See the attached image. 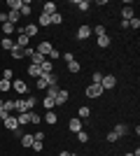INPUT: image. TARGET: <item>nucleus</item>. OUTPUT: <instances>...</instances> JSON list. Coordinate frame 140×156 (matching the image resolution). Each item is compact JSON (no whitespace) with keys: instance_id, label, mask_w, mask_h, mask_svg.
<instances>
[{"instance_id":"obj_1","label":"nucleus","mask_w":140,"mask_h":156,"mask_svg":"<svg viewBox=\"0 0 140 156\" xmlns=\"http://www.w3.org/2000/svg\"><path fill=\"white\" fill-rule=\"evenodd\" d=\"M35 105H38V98L35 96H19V100H14V112H31V110H35Z\"/></svg>"},{"instance_id":"obj_2","label":"nucleus","mask_w":140,"mask_h":156,"mask_svg":"<svg viewBox=\"0 0 140 156\" xmlns=\"http://www.w3.org/2000/svg\"><path fill=\"white\" fill-rule=\"evenodd\" d=\"M52 84H59V75L56 72H52V75H47V72H42L40 77H38V82H35V86L40 89V91H47Z\"/></svg>"},{"instance_id":"obj_3","label":"nucleus","mask_w":140,"mask_h":156,"mask_svg":"<svg viewBox=\"0 0 140 156\" xmlns=\"http://www.w3.org/2000/svg\"><path fill=\"white\" fill-rule=\"evenodd\" d=\"M2 124H5L7 130H12V133L21 135V133H19V121H16V114H7V117L2 119Z\"/></svg>"},{"instance_id":"obj_4","label":"nucleus","mask_w":140,"mask_h":156,"mask_svg":"<svg viewBox=\"0 0 140 156\" xmlns=\"http://www.w3.org/2000/svg\"><path fill=\"white\" fill-rule=\"evenodd\" d=\"M84 93H87V98L96 100V98H100V96H103V86H100V84H89L87 89H84Z\"/></svg>"},{"instance_id":"obj_5","label":"nucleus","mask_w":140,"mask_h":156,"mask_svg":"<svg viewBox=\"0 0 140 156\" xmlns=\"http://www.w3.org/2000/svg\"><path fill=\"white\" fill-rule=\"evenodd\" d=\"M100 86H103V91H110V89H114V86H117V77H114V75H103V79H100Z\"/></svg>"},{"instance_id":"obj_6","label":"nucleus","mask_w":140,"mask_h":156,"mask_svg":"<svg viewBox=\"0 0 140 156\" xmlns=\"http://www.w3.org/2000/svg\"><path fill=\"white\" fill-rule=\"evenodd\" d=\"M12 89L19 93V96H28V84L23 79H12Z\"/></svg>"},{"instance_id":"obj_7","label":"nucleus","mask_w":140,"mask_h":156,"mask_svg":"<svg viewBox=\"0 0 140 156\" xmlns=\"http://www.w3.org/2000/svg\"><path fill=\"white\" fill-rule=\"evenodd\" d=\"M52 49H54V44H52V42H40V44L35 47V51L40 54V56H45V58L49 56V54H52Z\"/></svg>"},{"instance_id":"obj_8","label":"nucleus","mask_w":140,"mask_h":156,"mask_svg":"<svg viewBox=\"0 0 140 156\" xmlns=\"http://www.w3.org/2000/svg\"><path fill=\"white\" fill-rule=\"evenodd\" d=\"M68 98H70V91H68V89H59V93L54 96V103L56 105H66Z\"/></svg>"},{"instance_id":"obj_9","label":"nucleus","mask_w":140,"mask_h":156,"mask_svg":"<svg viewBox=\"0 0 140 156\" xmlns=\"http://www.w3.org/2000/svg\"><path fill=\"white\" fill-rule=\"evenodd\" d=\"M38 33H40L38 23H23V35H26V37H35Z\"/></svg>"},{"instance_id":"obj_10","label":"nucleus","mask_w":140,"mask_h":156,"mask_svg":"<svg viewBox=\"0 0 140 156\" xmlns=\"http://www.w3.org/2000/svg\"><path fill=\"white\" fill-rule=\"evenodd\" d=\"M89 37H91V26L82 23V26L77 28V40H89Z\"/></svg>"},{"instance_id":"obj_11","label":"nucleus","mask_w":140,"mask_h":156,"mask_svg":"<svg viewBox=\"0 0 140 156\" xmlns=\"http://www.w3.org/2000/svg\"><path fill=\"white\" fill-rule=\"evenodd\" d=\"M135 16V9L131 5H126V7H121V21H131Z\"/></svg>"},{"instance_id":"obj_12","label":"nucleus","mask_w":140,"mask_h":156,"mask_svg":"<svg viewBox=\"0 0 140 156\" xmlns=\"http://www.w3.org/2000/svg\"><path fill=\"white\" fill-rule=\"evenodd\" d=\"M14 30H16V26H14V23H9V21H5V23L0 26V33H2V37H9Z\"/></svg>"},{"instance_id":"obj_13","label":"nucleus","mask_w":140,"mask_h":156,"mask_svg":"<svg viewBox=\"0 0 140 156\" xmlns=\"http://www.w3.org/2000/svg\"><path fill=\"white\" fill-rule=\"evenodd\" d=\"M68 130H70V133H80V130H84V128H82V119H70V121H68Z\"/></svg>"},{"instance_id":"obj_14","label":"nucleus","mask_w":140,"mask_h":156,"mask_svg":"<svg viewBox=\"0 0 140 156\" xmlns=\"http://www.w3.org/2000/svg\"><path fill=\"white\" fill-rule=\"evenodd\" d=\"M56 12H59V7H56V2H52V0L42 5V14H49V16H52V14H56Z\"/></svg>"},{"instance_id":"obj_15","label":"nucleus","mask_w":140,"mask_h":156,"mask_svg":"<svg viewBox=\"0 0 140 156\" xmlns=\"http://www.w3.org/2000/svg\"><path fill=\"white\" fill-rule=\"evenodd\" d=\"M14 44L19 47V49H26V47H28V44H31V37H26V35H23V33H21L19 37L14 40Z\"/></svg>"},{"instance_id":"obj_16","label":"nucleus","mask_w":140,"mask_h":156,"mask_svg":"<svg viewBox=\"0 0 140 156\" xmlns=\"http://www.w3.org/2000/svg\"><path fill=\"white\" fill-rule=\"evenodd\" d=\"M40 75H42V68H40V65H33V63L28 65V77L38 79V77H40Z\"/></svg>"},{"instance_id":"obj_17","label":"nucleus","mask_w":140,"mask_h":156,"mask_svg":"<svg viewBox=\"0 0 140 156\" xmlns=\"http://www.w3.org/2000/svg\"><path fill=\"white\" fill-rule=\"evenodd\" d=\"M0 49L12 51V49H14V40H12V37H2V40H0Z\"/></svg>"},{"instance_id":"obj_18","label":"nucleus","mask_w":140,"mask_h":156,"mask_svg":"<svg viewBox=\"0 0 140 156\" xmlns=\"http://www.w3.org/2000/svg\"><path fill=\"white\" fill-rule=\"evenodd\" d=\"M16 121H19V128L21 126H28L31 124V114H28V112H21V114H16Z\"/></svg>"},{"instance_id":"obj_19","label":"nucleus","mask_w":140,"mask_h":156,"mask_svg":"<svg viewBox=\"0 0 140 156\" xmlns=\"http://www.w3.org/2000/svg\"><path fill=\"white\" fill-rule=\"evenodd\" d=\"M19 19H21V14H19V12H14V9H9V12H7V21H9V23L19 26Z\"/></svg>"},{"instance_id":"obj_20","label":"nucleus","mask_w":140,"mask_h":156,"mask_svg":"<svg viewBox=\"0 0 140 156\" xmlns=\"http://www.w3.org/2000/svg\"><path fill=\"white\" fill-rule=\"evenodd\" d=\"M47 28V26H52V16L49 14H40V19H38V28Z\"/></svg>"},{"instance_id":"obj_21","label":"nucleus","mask_w":140,"mask_h":156,"mask_svg":"<svg viewBox=\"0 0 140 156\" xmlns=\"http://www.w3.org/2000/svg\"><path fill=\"white\" fill-rule=\"evenodd\" d=\"M126 133H128V126L126 124H117V126H114V135H117V137H124Z\"/></svg>"},{"instance_id":"obj_22","label":"nucleus","mask_w":140,"mask_h":156,"mask_svg":"<svg viewBox=\"0 0 140 156\" xmlns=\"http://www.w3.org/2000/svg\"><path fill=\"white\" fill-rule=\"evenodd\" d=\"M75 7H77L80 12H89V7H91V2H89V0H75Z\"/></svg>"},{"instance_id":"obj_23","label":"nucleus","mask_w":140,"mask_h":156,"mask_svg":"<svg viewBox=\"0 0 140 156\" xmlns=\"http://www.w3.org/2000/svg\"><path fill=\"white\" fill-rule=\"evenodd\" d=\"M89 117H91V110H89L87 105H82L80 112H77V119H82V121H84V119H89Z\"/></svg>"},{"instance_id":"obj_24","label":"nucleus","mask_w":140,"mask_h":156,"mask_svg":"<svg viewBox=\"0 0 140 156\" xmlns=\"http://www.w3.org/2000/svg\"><path fill=\"white\" fill-rule=\"evenodd\" d=\"M45 121H47L49 126H54L56 121H59V117H56V112H54V110H49V112L45 114Z\"/></svg>"},{"instance_id":"obj_25","label":"nucleus","mask_w":140,"mask_h":156,"mask_svg":"<svg viewBox=\"0 0 140 156\" xmlns=\"http://www.w3.org/2000/svg\"><path fill=\"white\" fill-rule=\"evenodd\" d=\"M42 107H45L47 112H49V110H54V107H56V103H54V98L45 96V98H42Z\"/></svg>"},{"instance_id":"obj_26","label":"nucleus","mask_w":140,"mask_h":156,"mask_svg":"<svg viewBox=\"0 0 140 156\" xmlns=\"http://www.w3.org/2000/svg\"><path fill=\"white\" fill-rule=\"evenodd\" d=\"M40 68H42V72H47V75H52V72H54V63H52L49 58H45V61H42V65H40Z\"/></svg>"},{"instance_id":"obj_27","label":"nucleus","mask_w":140,"mask_h":156,"mask_svg":"<svg viewBox=\"0 0 140 156\" xmlns=\"http://www.w3.org/2000/svg\"><path fill=\"white\" fill-rule=\"evenodd\" d=\"M9 56H12L14 61H21V58H23V49H19V47L14 44V49L9 51Z\"/></svg>"},{"instance_id":"obj_28","label":"nucleus","mask_w":140,"mask_h":156,"mask_svg":"<svg viewBox=\"0 0 140 156\" xmlns=\"http://www.w3.org/2000/svg\"><path fill=\"white\" fill-rule=\"evenodd\" d=\"M21 2H23V0H7L5 5L9 7V9H14V12H19V9H21Z\"/></svg>"},{"instance_id":"obj_29","label":"nucleus","mask_w":140,"mask_h":156,"mask_svg":"<svg viewBox=\"0 0 140 156\" xmlns=\"http://www.w3.org/2000/svg\"><path fill=\"white\" fill-rule=\"evenodd\" d=\"M68 70L73 72V75H80V70H82V65L77 63V61H70V63H68Z\"/></svg>"},{"instance_id":"obj_30","label":"nucleus","mask_w":140,"mask_h":156,"mask_svg":"<svg viewBox=\"0 0 140 156\" xmlns=\"http://www.w3.org/2000/svg\"><path fill=\"white\" fill-rule=\"evenodd\" d=\"M28 114H31V124H35V126H40V124H42V117H40L35 110H31Z\"/></svg>"},{"instance_id":"obj_31","label":"nucleus","mask_w":140,"mask_h":156,"mask_svg":"<svg viewBox=\"0 0 140 156\" xmlns=\"http://www.w3.org/2000/svg\"><path fill=\"white\" fill-rule=\"evenodd\" d=\"M21 137V144H23V147H31V144H33V135H31V133H23V135H19Z\"/></svg>"},{"instance_id":"obj_32","label":"nucleus","mask_w":140,"mask_h":156,"mask_svg":"<svg viewBox=\"0 0 140 156\" xmlns=\"http://www.w3.org/2000/svg\"><path fill=\"white\" fill-rule=\"evenodd\" d=\"M98 47L100 49H107V47H110V35H100L98 37Z\"/></svg>"},{"instance_id":"obj_33","label":"nucleus","mask_w":140,"mask_h":156,"mask_svg":"<svg viewBox=\"0 0 140 156\" xmlns=\"http://www.w3.org/2000/svg\"><path fill=\"white\" fill-rule=\"evenodd\" d=\"M75 137H77V142H82V144L89 142V133H87V130H80V133H75Z\"/></svg>"},{"instance_id":"obj_34","label":"nucleus","mask_w":140,"mask_h":156,"mask_svg":"<svg viewBox=\"0 0 140 156\" xmlns=\"http://www.w3.org/2000/svg\"><path fill=\"white\" fill-rule=\"evenodd\" d=\"M31 2H21V9H19V14H23V16H31Z\"/></svg>"},{"instance_id":"obj_35","label":"nucleus","mask_w":140,"mask_h":156,"mask_svg":"<svg viewBox=\"0 0 140 156\" xmlns=\"http://www.w3.org/2000/svg\"><path fill=\"white\" fill-rule=\"evenodd\" d=\"M0 79H7V82H12V79H14L12 68H5V70H2V75H0Z\"/></svg>"},{"instance_id":"obj_36","label":"nucleus","mask_w":140,"mask_h":156,"mask_svg":"<svg viewBox=\"0 0 140 156\" xmlns=\"http://www.w3.org/2000/svg\"><path fill=\"white\" fill-rule=\"evenodd\" d=\"M12 89V82H7V79H0V93H7Z\"/></svg>"},{"instance_id":"obj_37","label":"nucleus","mask_w":140,"mask_h":156,"mask_svg":"<svg viewBox=\"0 0 140 156\" xmlns=\"http://www.w3.org/2000/svg\"><path fill=\"white\" fill-rule=\"evenodd\" d=\"M100 79H103V72H98V70H96V72L91 75V84H100Z\"/></svg>"},{"instance_id":"obj_38","label":"nucleus","mask_w":140,"mask_h":156,"mask_svg":"<svg viewBox=\"0 0 140 156\" xmlns=\"http://www.w3.org/2000/svg\"><path fill=\"white\" fill-rule=\"evenodd\" d=\"M5 112H7V114H12V112H14V100H7V98H5Z\"/></svg>"},{"instance_id":"obj_39","label":"nucleus","mask_w":140,"mask_h":156,"mask_svg":"<svg viewBox=\"0 0 140 156\" xmlns=\"http://www.w3.org/2000/svg\"><path fill=\"white\" fill-rule=\"evenodd\" d=\"M61 21H63V16H61L59 12H56V14H52V26H59Z\"/></svg>"},{"instance_id":"obj_40","label":"nucleus","mask_w":140,"mask_h":156,"mask_svg":"<svg viewBox=\"0 0 140 156\" xmlns=\"http://www.w3.org/2000/svg\"><path fill=\"white\" fill-rule=\"evenodd\" d=\"M31 147H33L35 151H42V147H45V142H42V140H33V144H31Z\"/></svg>"},{"instance_id":"obj_41","label":"nucleus","mask_w":140,"mask_h":156,"mask_svg":"<svg viewBox=\"0 0 140 156\" xmlns=\"http://www.w3.org/2000/svg\"><path fill=\"white\" fill-rule=\"evenodd\" d=\"M128 28H135V30L140 28V19H138V16H133V19L128 21Z\"/></svg>"},{"instance_id":"obj_42","label":"nucleus","mask_w":140,"mask_h":156,"mask_svg":"<svg viewBox=\"0 0 140 156\" xmlns=\"http://www.w3.org/2000/svg\"><path fill=\"white\" fill-rule=\"evenodd\" d=\"M47 58H49V61H52V63H54V61H59V58H61V54L56 51V49H52V54H49Z\"/></svg>"},{"instance_id":"obj_43","label":"nucleus","mask_w":140,"mask_h":156,"mask_svg":"<svg viewBox=\"0 0 140 156\" xmlns=\"http://www.w3.org/2000/svg\"><path fill=\"white\" fill-rule=\"evenodd\" d=\"M107 142H117V140H119V137L114 135V130H110V133H107V137H105Z\"/></svg>"},{"instance_id":"obj_44","label":"nucleus","mask_w":140,"mask_h":156,"mask_svg":"<svg viewBox=\"0 0 140 156\" xmlns=\"http://www.w3.org/2000/svg\"><path fill=\"white\" fill-rule=\"evenodd\" d=\"M63 61H66V63H70V61H75V56H73L70 51H66V54H63Z\"/></svg>"},{"instance_id":"obj_45","label":"nucleus","mask_w":140,"mask_h":156,"mask_svg":"<svg viewBox=\"0 0 140 156\" xmlns=\"http://www.w3.org/2000/svg\"><path fill=\"white\" fill-rule=\"evenodd\" d=\"M33 140H42V142H45V133H42V130H40V133H35Z\"/></svg>"},{"instance_id":"obj_46","label":"nucleus","mask_w":140,"mask_h":156,"mask_svg":"<svg viewBox=\"0 0 140 156\" xmlns=\"http://www.w3.org/2000/svg\"><path fill=\"white\" fill-rule=\"evenodd\" d=\"M7 21V12H0V23H5Z\"/></svg>"},{"instance_id":"obj_47","label":"nucleus","mask_w":140,"mask_h":156,"mask_svg":"<svg viewBox=\"0 0 140 156\" xmlns=\"http://www.w3.org/2000/svg\"><path fill=\"white\" fill-rule=\"evenodd\" d=\"M59 156H77V154H73V151H61Z\"/></svg>"},{"instance_id":"obj_48","label":"nucleus","mask_w":140,"mask_h":156,"mask_svg":"<svg viewBox=\"0 0 140 156\" xmlns=\"http://www.w3.org/2000/svg\"><path fill=\"white\" fill-rule=\"evenodd\" d=\"M5 110V98H0V112Z\"/></svg>"},{"instance_id":"obj_49","label":"nucleus","mask_w":140,"mask_h":156,"mask_svg":"<svg viewBox=\"0 0 140 156\" xmlns=\"http://www.w3.org/2000/svg\"><path fill=\"white\" fill-rule=\"evenodd\" d=\"M124 156H135V154H133V151H128V154H124Z\"/></svg>"},{"instance_id":"obj_50","label":"nucleus","mask_w":140,"mask_h":156,"mask_svg":"<svg viewBox=\"0 0 140 156\" xmlns=\"http://www.w3.org/2000/svg\"><path fill=\"white\" fill-rule=\"evenodd\" d=\"M0 40H2V33H0Z\"/></svg>"}]
</instances>
